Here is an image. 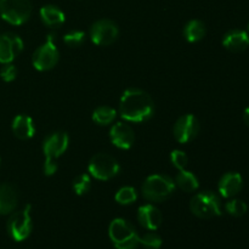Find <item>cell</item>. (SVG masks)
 <instances>
[{
  "label": "cell",
  "instance_id": "cell-1",
  "mask_svg": "<svg viewBox=\"0 0 249 249\" xmlns=\"http://www.w3.org/2000/svg\"><path fill=\"white\" fill-rule=\"evenodd\" d=\"M122 118L131 123H142L155 114V102L146 91L136 88L125 90L119 101Z\"/></svg>",
  "mask_w": 249,
  "mask_h": 249
},
{
  "label": "cell",
  "instance_id": "cell-2",
  "mask_svg": "<svg viewBox=\"0 0 249 249\" xmlns=\"http://www.w3.org/2000/svg\"><path fill=\"white\" fill-rule=\"evenodd\" d=\"M108 235L117 249H136L140 245V236L129 221L122 218L112 220Z\"/></svg>",
  "mask_w": 249,
  "mask_h": 249
},
{
  "label": "cell",
  "instance_id": "cell-3",
  "mask_svg": "<svg viewBox=\"0 0 249 249\" xmlns=\"http://www.w3.org/2000/svg\"><path fill=\"white\" fill-rule=\"evenodd\" d=\"M175 191V182L168 175L153 174L142 185V196L150 202H163Z\"/></svg>",
  "mask_w": 249,
  "mask_h": 249
},
{
  "label": "cell",
  "instance_id": "cell-4",
  "mask_svg": "<svg viewBox=\"0 0 249 249\" xmlns=\"http://www.w3.org/2000/svg\"><path fill=\"white\" fill-rule=\"evenodd\" d=\"M192 214L202 219H211L221 215V202L218 195L211 191H203L192 197L190 202Z\"/></svg>",
  "mask_w": 249,
  "mask_h": 249
},
{
  "label": "cell",
  "instance_id": "cell-5",
  "mask_svg": "<svg viewBox=\"0 0 249 249\" xmlns=\"http://www.w3.org/2000/svg\"><path fill=\"white\" fill-rule=\"evenodd\" d=\"M32 15L31 0H0V16L7 23L21 26Z\"/></svg>",
  "mask_w": 249,
  "mask_h": 249
},
{
  "label": "cell",
  "instance_id": "cell-6",
  "mask_svg": "<svg viewBox=\"0 0 249 249\" xmlns=\"http://www.w3.org/2000/svg\"><path fill=\"white\" fill-rule=\"evenodd\" d=\"M55 34L50 33L46 38L45 43L34 51L32 63H33V67L36 70L40 71V72H45V71L53 70L57 65L60 53H58V49L55 45Z\"/></svg>",
  "mask_w": 249,
  "mask_h": 249
},
{
  "label": "cell",
  "instance_id": "cell-7",
  "mask_svg": "<svg viewBox=\"0 0 249 249\" xmlns=\"http://www.w3.org/2000/svg\"><path fill=\"white\" fill-rule=\"evenodd\" d=\"M88 169L91 177L97 180H111L117 177L121 170L118 160L108 153H97L90 160Z\"/></svg>",
  "mask_w": 249,
  "mask_h": 249
},
{
  "label": "cell",
  "instance_id": "cell-8",
  "mask_svg": "<svg viewBox=\"0 0 249 249\" xmlns=\"http://www.w3.org/2000/svg\"><path fill=\"white\" fill-rule=\"evenodd\" d=\"M33 229L31 216V206H26L22 211L16 212L10 216L7 221V232L12 240L16 242H22L29 237Z\"/></svg>",
  "mask_w": 249,
  "mask_h": 249
},
{
  "label": "cell",
  "instance_id": "cell-9",
  "mask_svg": "<svg viewBox=\"0 0 249 249\" xmlns=\"http://www.w3.org/2000/svg\"><path fill=\"white\" fill-rule=\"evenodd\" d=\"M118 36V26L108 18L99 19L90 28V39L92 43L100 46L111 45L117 40Z\"/></svg>",
  "mask_w": 249,
  "mask_h": 249
},
{
  "label": "cell",
  "instance_id": "cell-10",
  "mask_svg": "<svg viewBox=\"0 0 249 249\" xmlns=\"http://www.w3.org/2000/svg\"><path fill=\"white\" fill-rule=\"evenodd\" d=\"M70 138L65 131H55L45 138L43 142V152L45 160L56 162L68 148Z\"/></svg>",
  "mask_w": 249,
  "mask_h": 249
},
{
  "label": "cell",
  "instance_id": "cell-11",
  "mask_svg": "<svg viewBox=\"0 0 249 249\" xmlns=\"http://www.w3.org/2000/svg\"><path fill=\"white\" fill-rule=\"evenodd\" d=\"M199 122L194 114L181 116L175 123L173 133L178 142L186 143L194 140L199 133Z\"/></svg>",
  "mask_w": 249,
  "mask_h": 249
},
{
  "label": "cell",
  "instance_id": "cell-12",
  "mask_svg": "<svg viewBox=\"0 0 249 249\" xmlns=\"http://www.w3.org/2000/svg\"><path fill=\"white\" fill-rule=\"evenodd\" d=\"M23 50V40L15 33L0 36V63H11Z\"/></svg>",
  "mask_w": 249,
  "mask_h": 249
},
{
  "label": "cell",
  "instance_id": "cell-13",
  "mask_svg": "<svg viewBox=\"0 0 249 249\" xmlns=\"http://www.w3.org/2000/svg\"><path fill=\"white\" fill-rule=\"evenodd\" d=\"M109 139L116 147L129 150L135 141V133L129 124L118 122L109 130Z\"/></svg>",
  "mask_w": 249,
  "mask_h": 249
},
{
  "label": "cell",
  "instance_id": "cell-14",
  "mask_svg": "<svg viewBox=\"0 0 249 249\" xmlns=\"http://www.w3.org/2000/svg\"><path fill=\"white\" fill-rule=\"evenodd\" d=\"M138 220L142 228L156 231L162 225L163 215L160 209L153 204H143L138 211Z\"/></svg>",
  "mask_w": 249,
  "mask_h": 249
},
{
  "label": "cell",
  "instance_id": "cell-15",
  "mask_svg": "<svg viewBox=\"0 0 249 249\" xmlns=\"http://www.w3.org/2000/svg\"><path fill=\"white\" fill-rule=\"evenodd\" d=\"M243 186V179L241 174L235 172L226 173L221 177L220 181H219L218 190L219 194L224 197V198H232L236 195L240 194Z\"/></svg>",
  "mask_w": 249,
  "mask_h": 249
},
{
  "label": "cell",
  "instance_id": "cell-16",
  "mask_svg": "<svg viewBox=\"0 0 249 249\" xmlns=\"http://www.w3.org/2000/svg\"><path fill=\"white\" fill-rule=\"evenodd\" d=\"M223 45L232 53L245 51L249 46V34L242 29H232L224 36Z\"/></svg>",
  "mask_w": 249,
  "mask_h": 249
},
{
  "label": "cell",
  "instance_id": "cell-17",
  "mask_svg": "<svg viewBox=\"0 0 249 249\" xmlns=\"http://www.w3.org/2000/svg\"><path fill=\"white\" fill-rule=\"evenodd\" d=\"M18 196L15 186L11 184H1L0 185V214L6 215L12 213L16 209Z\"/></svg>",
  "mask_w": 249,
  "mask_h": 249
},
{
  "label": "cell",
  "instance_id": "cell-18",
  "mask_svg": "<svg viewBox=\"0 0 249 249\" xmlns=\"http://www.w3.org/2000/svg\"><path fill=\"white\" fill-rule=\"evenodd\" d=\"M12 131L19 140H29L33 138L34 133H36L33 119L26 114H19V116L15 117L14 122H12Z\"/></svg>",
  "mask_w": 249,
  "mask_h": 249
},
{
  "label": "cell",
  "instance_id": "cell-19",
  "mask_svg": "<svg viewBox=\"0 0 249 249\" xmlns=\"http://www.w3.org/2000/svg\"><path fill=\"white\" fill-rule=\"evenodd\" d=\"M40 18L45 26L55 28V27H60L65 23L66 16L63 14L62 10L60 7L55 6V5H45L40 9Z\"/></svg>",
  "mask_w": 249,
  "mask_h": 249
},
{
  "label": "cell",
  "instance_id": "cell-20",
  "mask_svg": "<svg viewBox=\"0 0 249 249\" xmlns=\"http://www.w3.org/2000/svg\"><path fill=\"white\" fill-rule=\"evenodd\" d=\"M174 182L175 186H178L185 192H195L199 187V181L196 175L186 169L179 170Z\"/></svg>",
  "mask_w": 249,
  "mask_h": 249
},
{
  "label": "cell",
  "instance_id": "cell-21",
  "mask_svg": "<svg viewBox=\"0 0 249 249\" xmlns=\"http://www.w3.org/2000/svg\"><path fill=\"white\" fill-rule=\"evenodd\" d=\"M207 29L203 22L199 19H192V21L187 22V24L185 26L184 36L190 43H197L204 38Z\"/></svg>",
  "mask_w": 249,
  "mask_h": 249
},
{
  "label": "cell",
  "instance_id": "cell-22",
  "mask_svg": "<svg viewBox=\"0 0 249 249\" xmlns=\"http://www.w3.org/2000/svg\"><path fill=\"white\" fill-rule=\"evenodd\" d=\"M117 111L109 106H100L92 112V121L99 125H108L116 119Z\"/></svg>",
  "mask_w": 249,
  "mask_h": 249
},
{
  "label": "cell",
  "instance_id": "cell-23",
  "mask_svg": "<svg viewBox=\"0 0 249 249\" xmlns=\"http://www.w3.org/2000/svg\"><path fill=\"white\" fill-rule=\"evenodd\" d=\"M136 198H138V192L131 186L122 187L116 194V201L122 206H128V204L134 203Z\"/></svg>",
  "mask_w": 249,
  "mask_h": 249
},
{
  "label": "cell",
  "instance_id": "cell-24",
  "mask_svg": "<svg viewBox=\"0 0 249 249\" xmlns=\"http://www.w3.org/2000/svg\"><path fill=\"white\" fill-rule=\"evenodd\" d=\"M73 191L75 192V195L78 196H83V195H87L88 192L91 189V179L88 174H80L73 180Z\"/></svg>",
  "mask_w": 249,
  "mask_h": 249
},
{
  "label": "cell",
  "instance_id": "cell-25",
  "mask_svg": "<svg viewBox=\"0 0 249 249\" xmlns=\"http://www.w3.org/2000/svg\"><path fill=\"white\" fill-rule=\"evenodd\" d=\"M225 209L230 215L240 218V216H243L247 213L248 207L247 204L243 201H241V199H231V201H229L228 203H226Z\"/></svg>",
  "mask_w": 249,
  "mask_h": 249
},
{
  "label": "cell",
  "instance_id": "cell-26",
  "mask_svg": "<svg viewBox=\"0 0 249 249\" xmlns=\"http://www.w3.org/2000/svg\"><path fill=\"white\" fill-rule=\"evenodd\" d=\"M140 245L146 249H160L162 246V238L160 235L151 231L143 236H140Z\"/></svg>",
  "mask_w": 249,
  "mask_h": 249
},
{
  "label": "cell",
  "instance_id": "cell-27",
  "mask_svg": "<svg viewBox=\"0 0 249 249\" xmlns=\"http://www.w3.org/2000/svg\"><path fill=\"white\" fill-rule=\"evenodd\" d=\"M63 41L67 44L70 48H78L82 46L85 41V33L83 31H72L68 32L63 36Z\"/></svg>",
  "mask_w": 249,
  "mask_h": 249
},
{
  "label": "cell",
  "instance_id": "cell-28",
  "mask_svg": "<svg viewBox=\"0 0 249 249\" xmlns=\"http://www.w3.org/2000/svg\"><path fill=\"white\" fill-rule=\"evenodd\" d=\"M170 160L178 170H184L186 169L187 163H189V157L184 151L174 150L170 153Z\"/></svg>",
  "mask_w": 249,
  "mask_h": 249
},
{
  "label": "cell",
  "instance_id": "cell-29",
  "mask_svg": "<svg viewBox=\"0 0 249 249\" xmlns=\"http://www.w3.org/2000/svg\"><path fill=\"white\" fill-rule=\"evenodd\" d=\"M0 77L4 82H12L17 77V68L12 63H5L1 70H0Z\"/></svg>",
  "mask_w": 249,
  "mask_h": 249
},
{
  "label": "cell",
  "instance_id": "cell-30",
  "mask_svg": "<svg viewBox=\"0 0 249 249\" xmlns=\"http://www.w3.org/2000/svg\"><path fill=\"white\" fill-rule=\"evenodd\" d=\"M56 170H57V163L51 162V160H45L44 162V174L51 177V175L55 174Z\"/></svg>",
  "mask_w": 249,
  "mask_h": 249
},
{
  "label": "cell",
  "instance_id": "cell-31",
  "mask_svg": "<svg viewBox=\"0 0 249 249\" xmlns=\"http://www.w3.org/2000/svg\"><path fill=\"white\" fill-rule=\"evenodd\" d=\"M243 119H245V123L249 126V107L245 109V113H243Z\"/></svg>",
  "mask_w": 249,
  "mask_h": 249
},
{
  "label": "cell",
  "instance_id": "cell-32",
  "mask_svg": "<svg viewBox=\"0 0 249 249\" xmlns=\"http://www.w3.org/2000/svg\"><path fill=\"white\" fill-rule=\"evenodd\" d=\"M247 33H249V24H248V32H247Z\"/></svg>",
  "mask_w": 249,
  "mask_h": 249
},
{
  "label": "cell",
  "instance_id": "cell-33",
  "mask_svg": "<svg viewBox=\"0 0 249 249\" xmlns=\"http://www.w3.org/2000/svg\"><path fill=\"white\" fill-rule=\"evenodd\" d=\"M0 164H1V160H0Z\"/></svg>",
  "mask_w": 249,
  "mask_h": 249
}]
</instances>
